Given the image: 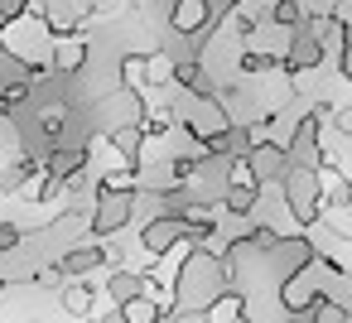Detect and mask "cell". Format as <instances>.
I'll list each match as a JSON object with an SVG mask.
<instances>
[{
    "mask_svg": "<svg viewBox=\"0 0 352 323\" xmlns=\"http://www.w3.org/2000/svg\"><path fill=\"white\" fill-rule=\"evenodd\" d=\"M135 188H97V208H92V222H87V232H92V241H111V236H121V227L135 217Z\"/></svg>",
    "mask_w": 352,
    "mask_h": 323,
    "instance_id": "obj_1",
    "label": "cell"
},
{
    "mask_svg": "<svg viewBox=\"0 0 352 323\" xmlns=\"http://www.w3.org/2000/svg\"><path fill=\"white\" fill-rule=\"evenodd\" d=\"M280 198H285V208L294 212V222H314L318 208H323L318 174H309V169H289V174L280 179Z\"/></svg>",
    "mask_w": 352,
    "mask_h": 323,
    "instance_id": "obj_2",
    "label": "cell"
},
{
    "mask_svg": "<svg viewBox=\"0 0 352 323\" xmlns=\"http://www.w3.org/2000/svg\"><path fill=\"white\" fill-rule=\"evenodd\" d=\"M140 246H145V256H150V260L174 256L179 246H193V241H188V222H184V217H174V212H155V217L145 222V232H140Z\"/></svg>",
    "mask_w": 352,
    "mask_h": 323,
    "instance_id": "obj_3",
    "label": "cell"
},
{
    "mask_svg": "<svg viewBox=\"0 0 352 323\" xmlns=\"http://www.w3.org/2000/svg\"><path fill=\"white\" fill-rule=\"evenodd\" d=\"M208 25H217V15L208 10V0H174V5H169V30L174 34L198 39V34H212Z\"/></svg>",
    "mask_w": 352,
    "mask_h": 323,
    "instance_id": "obj_4",
    "label": "cell"
},
{
    "mask_svg": "<svg viewBox=\"0 0 352 323\" xmlns=\"http://www.w3.org/2000/svg\"><path fill=\"white\" fill-rule=\"evenodd\" d=\"M246 169H251V179L265 188V183H280L285 174H289V159H285V145H251V155H246Z\"/></svg>",
    "mask_w": 352,
    "mask_h": 323,
    "instance_id": "obj_5",
    "label": "cell"
},
{
    "mask_svg": "<svg viewBox=\"0 0 352 323\" xmlns=\"http://www.w3.org/2000/svg\"><path fill=\"white\" fill-rule=\"evenodd\" d=\"M145 294V275L140 270H107V304L111 309H121V304H131V299H140Z\"/></svg>",
    "mask_w": 352,
    "mask_h": 323,
    "instance_id": "obj_6",
    "label": "cell"
},
{
    "mask_svg": "<svg viewBox=\"0 0 352 323\" xmlns=\"http://www.w3.org/2000/svg\"><path fill=\"white\" fill-rule=\"evenodd\" d=\"M58 304H63V313H73V318H92V309H97V294H92V285H87V280H63V289H58Z\"/></svg>",
    "mask_w": 352,
    "mask_h": 323,
    "instance_id": "obj_7",
    "label": "cell"
},
{
    "mask_svg": "<svg viewBox=\"0 0 352 323\" xmlns=\"http://www.w3.org/2000/svg\"><path fill=\"white\" fill-rule=\"evenodd\" d=\"M116 313H121V323H164V318H169V309H164L160 299H150V294H140V299L121 304Z\"/></svg>",
    "mask_w": 352,
    "mask_h": 323,
    "instance_id": "obj_8",
    "label": "cell"
},
{
    "mask_svg": "<svg viewBox=\"0 0 352 323\" xmlns=\"http://www.w3.org/2000/svg\"><path fill=\"white\" fill-rule=\"evenodd\" d=\"M25 241V232H20V222H0V256H10L15 246Z\"/></svg>",
    "mask_w": 352,
    "mask_h": 323,
    "instance_id": "obj_9",
    "label": "cell"
},
{
    "mask_svg": "<svg viewBox=\"0 0 352 323\" xmlns=\"http://www.w3.org/2000/svg\"><path fill=\"white\" fill-rule=\"evenodd\" d=\"M232 323H251V313H236V318H232Z\"/></svg>",
    "mask_w": 352,
    "mask_h": 323,
    "instance_id": "obj_10",
    "label": "cell"
}]
</instances>
